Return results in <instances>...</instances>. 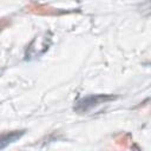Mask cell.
<instances>
[{"mask_svg": "<svg viewBox=\"0 0 151 151\" xmlns=\"http://www.w3.org/2000/svg\"><path fill=\"white\" fill-rule=\"evenodd\" d=\"M25 130H13V131H5L0 133V151L7 147L9 144L17 142L25 134Z\"/></svg>", "mask_w": 151, "mask_h": 151, "instance_id": "2", "label": "cell"}, {"mask_svg": "<svg viewBox=\"0 0 151 151\" xmlns=\"http://www.w3.org/2000/svg\"><path fill=\"white\" fill-rule=\"evenodd\" d=\"M113 99H116V97L110 96V94H90V96L80 98L76 103L73 110L78 113H86V112L91 111L92 109H94L104 103H107L110 100H113Z\"/></svg>", "mask_w": 151, "mask_h": 151, "instance_id": "1", "label": "cell"}]
</instances>
